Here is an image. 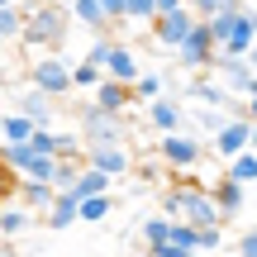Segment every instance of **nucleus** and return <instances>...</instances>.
<instances>
[{
	"mask_svg": "<svg viewBox=\"0 0 257 257\" xmlns=\"http://www.w3.org/2000/svg\"><path fill=\"white\" fill-rule=\"evenodd\" d=\"M157 200H162L167 219H181V224H191V229H224L219 210H214V200H210V181H186L181 176V186H162Z\"/></svg>",
	"mask_w": 257,
	"mask_h": 257,
	"instance_id": "nucleus-1",
	"label": "nucleus"
},
{
	"mask_svg": "<svg viewBox=\"0 0 257 257\" xmlns=\"http://www.w3.org/2000/svg\"><path fill=\"white\" fill-rule=\"evenodd\" d=\"M67 29H72L67 5H57V0H24V34H19L24 48L57 53V48H67Z\"/></svg>",
	"mask_w": 257,
	"mask_h": 257,
	"instance_id": "nucleus-2",
	"label": "nucleus"
},
{
	"mask_svg": "<svg viewBox=\"0 0 257 257\" xmlns=\"http://www.w3.org/2000/svg\"><path fill=\"white\" fill-rule=\"evenodd\" d=\"M153 153L162 157L167 172L186 176V172H195V167L210 157V148H205V138H200V134H191V128H176V134H162V143H157Z\"/></svg>",
	"mask_w": 257,
	"mask_h": 257,
	"instance_id": "nucleus-3",
	"label": "nucleus"
},
{
	"mask_svg": "<svg viewBox=\"0 0 257 257\" xmlns=\"http://www.w3.org/2000/svg\"><path fill=\"white\" fill-rule=\"evenodd\" d=\"M76 134L81 143H128V114H110L100 105H76Z\"/></svg>",
	"mask_w": 257,
	"mask_h": 257,
	"instance_id": "nucleus-4",
	"label": "nucleus"
},
{
	"mask_svg": "<svg viewBox=\"0 0 257 257\" xmlns=\"http://www.w3.org/2000/svg\"><path fill=\"white\" fill-rule=\"evenodd\" d=\"M210 72H214V81H219L229 95H243V100L257 95V72L248 67V57H229V53H219V48H214Z\"/></svg>",
	"mask_w": 257,
	"mask_h": 257,
	"instance_id": "nucleus-5",
	"label": "nucleus"
},
{
	"mask_svg": "<svg viewBox=\"0 0 257 257\" xmlns=\"http://www.w3.org/2000/svg\"><path fill=\"white\" fill-rule=\"evenodd\" d=\"M29 86L34 91H43L48 100H62V95H72V62H62V57H38L34 67H29Z\"/></svg>",
	"mask_w": 257,
	"mask_h": 257,
	"instance_id": "nucleus-6",
	"label": "nucleus"
},
{
	"mask_svg": "<svg viewBox=\"0 0 257 257\" xmlns=\"http://www.w3.org/2000/svg\"><path fill=\"white\" fill-rule=\"evenodd\" d=\"M205 148H210L219 162H233L238 153H248V148H252V119H248V114H229V119L219 124V134H214Z\"/></svg>",
	"mask_w": 257,
	"mask_h": 257,
	"instance_id": "nucleus-7",
	"label": "nucleus"
},
{
	"mask_svg": "<svg viewBox=\"0 0 257 257\" xmlns=\"http://www.w3.org/2000/svg\"><path fill=\"white\" fill-rule=\"evenodd\" d=\"M172 57H176L181 72H210V62H214V34H210V24L195 19V29L186 34V43L176 48Z\"/></svg>",
	"mask_w": 257,
	"mask_h": 257,
	"instance_id": "nucleus-8",
	"label": "nucleus"
},
{
	"mask_svg": "<svg viewBox=\"0 0 257 257\" xmlns=\"http://www.w3.org/2000/svg\"><path fill=\"white\" fill-rule=\"evenodd\" d=\"M81 167H95V172H105L110 181H119V176L134 172V153H128L124 143H91L81 153Z\"/></svg>",
	"mask_w": 257,
	"mask_h": 257,
	"instance_id": "nucleus-9",
	"label": "nucleus"
},
{
	"mask_svg": "<svg viewBox=\"0 0 257 257\" xmlns=\"http://www.w3.org/2000/svg\"><path fill=\"white\" fill-rule=\"evenodd\" d=\"M195 19H200V15H195L191 5H181V10H172V15H157V19H153L148 29H153L157 48H167V53H176V48L186 43V34L195 29Z\"/></svg>",
	"mask_w": 257,
	"mask_h": 257,
	"instance_id": "nucleus-10",
	"label": "nucleus"
},
{
	"mask_svg": "<svg viewBox=\"0 0 257 257\" xmlns=\"http://www.w3.org/2000/svg\"><path fill=\"white\" fill-rule=\"evenodd\" d=\"M181 95H186V100H195V105H210V110H224V114H243V110H238V100H233V95L224 91L214 76H195V81L186 86Z\"/></svg>",
	"mask_w": 257,
	"mask_h": 257,
	"instance_id": "nucleus-11",
	"label": "nucleus"
},
{
	"mask_svg": "<svg viewBox=\"0 0 257 257\" xmlns=\"http://www.w3.org/2000/svg\"><path fill=\"white\" fill-rule=\"evenodd\" d=\"M252 43H257V10L243 5L238 19H233V29H229V38L219 43V53H229V57H248Z\"/></svg>",
	"mask_w": 257,
	"mask_h": 257,
	"instance_id": "nucleus-12",
	"label": "nucleus"
},
{
	"mask_svg": "<svg viewBox=\"0 0 257 257\" xmlns=\"http://www.w3.org/2000/svg\"><path fill=\"white\" fill-rule=\"evenodd\" d=\"M210 200H214V210H219V219H238L243 205H248V186L219 176V181H210Z\"/></svg>",
	"mask_w": 257,
	"mask_h": 257,
	"instance_id": "nucleus-13",
	"label": "nucleus"
},
{
	"mask_svg": "<svg viewBox=\"0 0 257 257\" xmlns=\"http://www.w3.org/2000/svg\"><path fill=\"white\" fill-rule=\"evenodd\" d=\"M105 76H110V81L134 86L138 76H143V62H138V53H134L128 43H114V48H110V57H105Z\"/></svg>",
	"mask_w": 257,
	"mask_h": 257,
	"instance_id": "nucleus-14",
	"label": "nucleus"
},
{
	"mask_svg": "<svg viewBox=\"0 0 257 257\" xmlns=\"http://www.w3.org/2000/svg\"><path fill=\"white\" fill-rule=\"evenodd\" d=\"M148 124H153L157 134H176V128H186L181 100H172V95H157V100H148Z\"/></svg>",
	"mask_w": 257,
	"mask_h": 257,
	"instance_id": "nucleus-15",
	"label": "nucleus"
},
{
	"mask_svg": "<svg viewBox=\"0 0 257 257\" xmlns=\"http://www.w3.org/2000/svg\"><path fill=\"white\" fill-rule=\"evenodd\" d=\"M15 110H19V114H29V119H34V128H53V119H57L53 100H48L43 91H34V86H24V91H19Z\"/></svg>",
	"mask_w": 257,
	"mask_h": 257,
	"instance_id": "nucleus-16",
	"label": "nucleus"
},
{
	"mask_svg": "<svg viewBox=\"0 0 257 257\" xmlns=\"http://www.w3.org/2000/svg\"><path fill=\"white\" fill-rule=\"evenodd\" d=\"M91 95H95L91 105H100V110H110V114H128V105H134V86L110 81V76H100V86H95Z\"/></svg>",
	"mask_w": 257,
	"mask_h": 257,
	"instance_id": "nucleus-17",
	"label": "nucleus"
},
{
	"mask_svg": "<svg viewBox=\"0 0 257 257\" xmlns=\"http://www.w3.org/2000/svg\"><path fill=\"white\" fill-rule=\"evenodd\" d=\"M43 224L48 229H72V224H81V200H76L72 191H57V200L48 205V214H43Z\"/></svg>",
	"mask_w": 257,
	"mask_h": 257,
	"instance_id": "nucleus-18",
	"label": "nucleus"
},
{
	"mask_svg": "<svg viewBox=\"0 0 257 257\" xmlns=\"http://www.w3.org/2000/svg\"><path fill=\"white\" fill-rule=\"evenodd\" d=\"M15 200L24 205L29 214H38V219H43V214H48V205L57 200V191H53L48 181H29V176H19V195H15Z\"/></svg>",
	"mask_w": 257,
	"mask_h": 257,
	"instance_id": "nucleus-19",
	"label": "nucleus"
},
{
	"mask_svg": "<svg viewBox=\"0 0 257 257\" xmlns=\"http://www.w3.org/2000/svg\"><path fill=\"white\" fill-rule=\"evenodd\" d=\"M34 219H38V214H29L19 200H5V205H0V243H10V238H19V233H29V229H34Z\"/></svg>",
	"mask_w": 257,
	"mask_h": 257,
	"instance_id": "nucleus-20",
	"label": "nucleus"
},
{
	"mask_svg": "<svg viewBox=\"0 0 257 257\" xmlns=\"http://www.w3.org/2000/svg\"><path fill=\"white\" fill-rule=\"evenodd\" d=\"M67 15H72L76 24H86V29H95V34H110V19H105V10H100V0H72V5H67Z\"/></svg>",
	"mask_w": 257,
	"mask_h": 257,
	"instance_id": "nucleus-21",
	"label": "nucleus"
},
{
	"mask_svg": "<svg viewBox=\"0 0 257 257\" xmlns=\"http://www.w3.org/2000/svg\"><path fill=\"white\" fill-rule=\"evenodd\" d=\"M238 10H243V0H219V10L205 19V24H210V34H214V48L229 38V29H233V19H238Z\"/></svg>",
	"mask_w": 257,
	"mask_h": 257,
	"instance_id": "nucleus-22",
	"label": "nucleus"
},
{
	"mask_svg": "<svg viewBox=\"0 0 257 257\" xmlns=\"http://www.w3.org/2000/svg\"><path fill=\"white\" fill-rule=\"evenodd\" d=\"M110 176H105V172H95V167H81V172H76V186H72V195H76V200H86V195H105V191H110Z\"/></svg>",
	"mask_w": 257,
	"mask_h": 257,
	"instance_id": "nucleus-23",
	"label": "nucleus"
},
{
	"mask_svg": "<svg viewBox=\"0 0 257 257\" xmlns=\"http://www.w3.org/2000/svg\"><path fill=\"white\" fill-rule=\"evenodd\" d=\"M224 176L238 181V186H257V153L248 148V153H238L233 162H224Z\"/></svg>",
	"mask_w": 257,
	"mask_h": 257,
	"instance_id": "nucleus-24",
	"label": "nucleus"
},
{
	"mask_svg": "<svg viewBox=\"0 0 257 257\" xmlns=\"http://www.w3.org/2000/svg\"><path fill=\"white\" fill-rule=\"evenodd\" d=\"M224 119H229V114H224V110H210V105H195V110H186V124H195L205 138L219 134V124H224Z\"/></svg>",
	"mask_w": 257,
	"mask_h": 257,
	"instance_id": "nucleus-25",
	"label": "nucleus"
},
{
	"mask_svg": "<svg viewBox=\"0 0 257 257\" xmlns=\"http://www.w3.org/2000/svg\"><path fill=\"white\" fill-rule=\"evenodd\" d=\"M157 95H167V76L162 72H143L134 81V100L143 105V100H157Z\"/></svg>",
	"mask_w": 257,
	"mask_h": 257,
	"instance_id": "nucleus-26",
	"label": "nucleus"
},
{
	"mask_svg": "<svg viewBox=\"0 0 257 257\" xmlns=\"http://www.w3.org/2000/svg\"><path fill=\"white\" fill-rule=\"evenodd\" d=\"M19 34H24V0L0 10V43H10V38H19Z\"/></svg>",
	"mask_w": 257,
	"mask_h": 257,
	"instance_id": "nucleus-27",
	"label": "nucleus"
},
{
	"mask_svg": "<svg viewBox=\"0 0 257 257\" xmlns=\"http://www.w3.org/2000/svg\"><path fill=\"white\" fill-rule=\"evenodd\" d=\"M110 210H114L110 191H105V195H86V200H81V224H100V219H110Z\"/></svg>",
	"mask_w": 257,
	"mask_h": 257,
	"instance_id": "nucleus-28",
	"label": "nucleus"
},
{
	"mask_svg": "<svg viewBox=\"0 0 257 257\" xmlns=\"http://www.w3.org/2000/svg\"><path fill=\"white\" fill-rule=\"evenodd\" d=\"M29 134H34V119L19 110H5V143H29Z\"/></svg>",
	"mask_w": 257,
	"mask_h": 257,
	"instance_id": "nucleus-29",
	"label": "nucleus"
},
{
	"mask_svg": "<svg viewBox=\"0 0 257 257\" xmlns=\"http://www.w3.org/2000/svg\"><path fill=\"white\" fill-rule=\"evenodd\" d=\"M100 67L95 62H72V91H95V86H100Z\"/></svg>",
	"mask_w": 257,
	"mask_h": 257,
	"instance_id": "nucleus-30",
	"label": "nucleus"
},
{
	"mask_svg": "<svg viewBox=\"0 0 257 257\" xmlns=\"http://www.w3.org/2000/svg\"><path fill=\"white\" fill-rule=\"evenodd\" d=\"M167 229H172V219H167V214H148V219H143V248L167 243Z\"/></svg>",
	"mask_w": 257,
	"mask_h": 257,
	"instance_id": "nucleus-31",
	"label": "nucleus"
},
{
	"mask_svg": "<svg viewBox=\"0 0 257 257\" xmlns=\"http://www.w3.org/2000/svg\"><path fill=\"white\" fill-rule=\"evenodd\" d=\"M76 172H81V162L57 157V167H53V191H72V186H76Z\"/></svg>",
	"mask_w": 257,
	"mask_h": 257,
	"instance_id": "nucleus-32",
	"label": "nucleus"
},
{
	"mask_svg": "<svg viewBox=\"0 0 257 257\" xmlns=\"http://www.w3.org/2000/svg\"><path fill=\"white\" fill-rule=\"evenodd\" d=\"M124 19H128V24H153L157 5H153V0H124Z\"/></svg>",
	"mask_w": 257,
	"mask_h": 257,
	"instance_id": "nucleus-33",
	"label": "nucleus"
},
{
	"mask_svg": "<svg viewBox=\"0 0 257 257\" xmlns=\"http://www.w3.org/2000/svg\"><path fill=\"white\" fill-rule=\"evenodd\" d=\"M29 153L57 157V134H53V128H34V134H29Z\"/></svg>",
	"mask_w": 257,
	"mask_h": 257,
	"instance_id": "nucleus-34",
	"label": "nucleus"
},
{
	"mask_svg": "<svg viewBox=\"0 0 257 257\" xmlns=\"http://www.w3.org/2000/svg\"><path fill=\"white\" fill-rule=\"evenodd\" d=\"M53 167H57V157H29V167H24V176H29V181H48V186H53Z\"/></svg>",
	"mask_w": 257,
	"mask_h": 257,
	"instance_id": "nucleus-35",
	"label": "nucleus"
},
{
	"mask_svg": "<svg viewBox=\"0 0 257 257\" xmlns=\"http://www.w3.org/2000/svg\"><path fill=\"white\" fill-rule=\"evenodd\" d=\"M134 172H138V176H148L153 186H162V181H167V167H162V157H157V153H148L143 162H134Z\"/></svg>",
	"mask_w": 257,
	"mask_h": 257,
	"instance_id": "nucleus-36",
	"label": "nucleus"
},
{
	"mask_svg": "<svg viewBox=\"0 0 257 257\" xmlns=\"http://www.w3.org/2000/svg\"><path fill=\"white\" fill-rule=\"evenodd\" d=\"M167 243H176V248L195 252V229H191V224H181V219H172V229H167Z\"/></svg>",
	"mask_w": 257,
	"mask_h": 257,
	"instance_id": "nucleus-37",
	"label": "nucleus"
},
{
	"mask_svg": "<svg viewBox=\"0 0 257 257\" xmlns=\"http://www.w3.org/2000/svg\"><path fill=\"white\" fill-rule=\"evenodd\" d=\"M224 248V229H195V252H219Z\"/></svg>",
	"mask_w": 257,
	"mask_h": 257,
	"instance_id": "nucleus-38",
	"label": "nucleus"
},
{
	"mask_svg": "<svg viewBox=\"0 0 257 257\" xmlns=\"http://www.w3.org/2000/svg\"><path fill=\"white\" fill-rule=\"evenodd\" d=\"M110 48H114V38H105V34H100L91 48H86V57H81V62H95V67L105 72V57H110Z\"/></svg>",
	"mask_w": 257,
	"mask_h": 257,
	"instance_id": "nucleus-39",
	"label": "nucleus"
},
{
	"mask_svg": "<svg viewBox=\"0 0 257 257\" xmlns=\"http://www.w3.org/2000/svg\"><path fill=\"white\" fill-rule=\"evenodd\" d=\"M100 10H105V19H110V29L128 24V19H124V0H100Z\"/></svg>",
	"mask_w": 257,
	"mask_h": 257,
	"instance_id": "nucleus-40",
	"label": "nucleus"
},
{
	"mask_svg": "<svg viewBox=\"0 0 257 257\" xmlns=\"http://www.w3.org/2000/svg\"><path fill=\"white\" fill-rule=\"evenodd\" d=\"M148 257H195V252H186V248H176V243H157V248H143Z\"/></svg>",
	"mask_w": 257,
	"mask_h": 257,
	"instance_id": "nucleus-41",
	"label": "nucleus"
},
{
	"mask_svg": "<svg viewBox=\"0 0 257 257\" xmlns=\"http://www.w3.org/2000/svg\"><path fill=\"white\" fill-rule=\"evenodd\" d=\"M238 257H257V229H243L238 233Z\"/></svg>",
	"mask_w": 257,
	"mask_h": 257,
	"instance_id": "nucleus-42",
	"label": "nucleus"
},
{
	"mask_svg": "<svg viewBox=\"0 0 257 257\" xmlns=\"http://www.w3.org/2000/svg\"><path fill=\"white\" fill-rule=\"evenodd\" d=\"M186 5H191V10H195V15H200V19H210L214 10H219V0H186Z\"/></svg>",
	"mask_w": 257,
	"mask_h": 257,
	"instance_id": "nucleus-43",
	"label": "nucleus"
},
{
	"mask_svg": "<svg viewBox=\"0 0 257 257\" xmlns=\"http://www.w3.org/2000/svg\"><path fill=\"white\" fill-rule=\"evenodd\" d=\"M153 5H157V15H172V10H181L186 0H153Z\"/></svg>",
	"mask_w": 257,
	"mask_h": 257,
	"instance_id": "nucleus-44",
	"label": "nucleus"
},
{
	"mask_svg": "<svg viewBox=\"0 0 257 257\" xmlns=\"http://www.w3.org/2000/svg\"><path fill=\"white\" fill-rule=\"evenodd\" d=\"M243 114H248V119L257 124V95H248V105H243Z\"/></svg>",
	"mask_w": 257,
	"mask_h": 257,
	"instance_id": "nucleus-45",
	"label": "nucleus"
},
{
	"mask_svg": "<svg viewBox=\"0 0 257 257\" xmlns=\"http://www.w3.org/2000/svg\"><path fill=\"white\" fill-rule=\"evenodd\" d=\"M5 186H10V172H5V162H0V195H5Z\"/></svg>",
	"mask_w": 257,
	"mask_h": 257,
	"instance_id": "nucleus-46",
	"label": "nucleus"
},
{
	"mask_svg": "<svg viewBox=\"0 0 257 257\" xmlns=\"http://www.w3.org/2000/svg\"><path fill=\"white\" fill-rule=\"evenodd\" d=\"M248 67H252V72H257V43L248 48Z\"/></svg>",
	"mask_w": 257,
	"mask_h": 257,
	"instance_id": "nucleus-47",
	"label": "nucleus"
},
{
	"mask_svg": "<svg viewBox=\"0 0 257 257\" xmlns=\"http://www.w3.org/2000/svg\"><path fill=\"white\" fill-rule=\"evenodd\" d=\"M0 257H19L15 248H10V243H0Z\"/></svg>",
	"mask_w": 257,
	"mask_h": 257,
	"instance_id": "nucleus-48",
	"label": "nucleus"
},
{
	"mask_svg": "<svg viewBox=\"0 0 257 257\" xmlns=\"http://www.w3.org/2000/svg\"><path fill=\"white\" fill-rule=\"evenodd\" d=\"M0 143H5V110H0Z\"/></svg>",
	"mask_w": 257,
	"mask_h": 257,
	"instance_id": "nucleus-49",
	"label": "nucleus"
},
{
	"mask_svg": "<svg viewBox=\"0 0 257 257\" xmlns=\"http://www.w3.org/2000/svg\"><path fill=\"white\" fill-rule=\"evenodd\" d=\"M5 5H19V0H0V10H5Z\"/></svg>",
	"mask_w": 257,
	"mask_h": 257,
	"instance_id": "nucleus-50",
	"label": "nucleus"
},
{
	"mask_svg": "<svg viewBox=\"0 0 257 257\" xmlns=\"http://www.w3.org/2000/svg\"><path fill=\"white\" fill-rule=\"evenodd\" d=\"M57 5H72V0H57Z\"/></svg>",
	"mask_w": 257,
	"mask_h": 257,
	"instance_id": "nucleus-51",
	"label": "nucleus"
}]
</instances>
